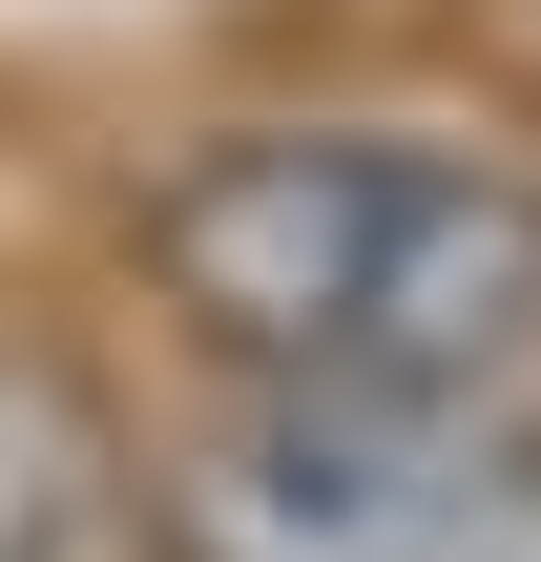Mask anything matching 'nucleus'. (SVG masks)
Instances as JSON below:
<instances>
[{
    "label": "nucleus",
    "instance_id": "obj_1",
    "mask_svg": "<svg viewBox=\"0 0 541 562\" xmlns=\"http://www.w3.org/2000/svg\"><path fill=\"white\" fill-rule=\"evenodd\" d=\"M146 271L271 396H480L541 355V188L417 125H250L167 167Z\"/></svg>",
    "mask_w": 541,
    "mask_h": 562
},
{
    "label": "nucleus",
    "instance_id": "obj_2",
    "mask_svg": "<svg viewBox=\"0 0 541 562\" xmlns=\"http://www.w3.org/2000/svg\"><path fill=\"white\" fill-rule=\"evenodd\" d=\"M188 562H541V438L480 396H250L167 459Z\"/></svg>",
    "mask_w": 541,
    "mask_h": 562
}]
</instances>
